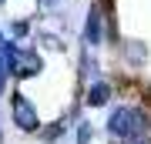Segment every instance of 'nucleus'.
<instances>
[{
	"instance_id": "nucleus-1",
	"label": "nucleus",
	"mask_w": 151,
	"mask_h": 144,
	"mask_svg": "<svg viewBox=\"0 0 151 144\" xmlns=\"http://www.w3.org/2000/svg\"><path fill=\"white\" fill-rule=\"evenodd\" d=\"M151 131V111L145 104H114L104 117V134L111 141H124L131 134H145Z\"/></svg>"
},
{
	"instance_id": "nucleus-2",
	"label": "nucleus",
	"mask_w": 151,
	"mask_h": 144,
	"mask_svg": "<svg viewBox=\"0 0 151 144\" xmlns=\"http://www.w3.org/2000/svg\"><path fill=\"white\" fill-rule=\"evenodd\" d=\"M7 104H10V124L20 134H30V138H34V134L40 131V124H44L37 104H34V97H27L24 91H10V94H7Z\"/></svg>"
},
{
	"instance_id": "nucleus-3",
	"label": "nucleus",
	"mask_w": 151,
	"mask_h": 144,
	"mask_svg": "<svg viewBox=\"0 0 151 144\" xmlns=\"http://www.w3.org/2000/svg\"><path fill=\"white\" fill-rule=\"evenodd\" d=\"M114 97H118V91H114V77H97V80H91V84H81V91H77L81 107H91V111L108 107Z\"/></svg>"
},
{
	"instance_id": "nucleus-4",
	"label": "nucleus",
	"mask_w": 151,
	"mask_h": 144,
	"mask_svg": "<svg viewBox=\"0 0 151 144\" xmlns=\"http://www.w3.org/2000/svg\"><path fill=\"white\" fill-rule=\"evenodd\" d=\"M81 47H87V50H101L104 47V10L94 0L87 4L84 20H81Z\"/></svg>"
},
{
	"instance_id": "nucleus-5",
	"label": "nucleus",
	"mask_w": 151,
	"mask_h": 144,
	"mask_svg": "<svg viewBox=\"0 0 151 144\" xmlns=\"http://www.w3.org/2000/svg\"><path fill=\"white\" fill-rule=\"evenodd\" d=\"M44 70H47V60L44 54L34 47V44H20V60H17V70H14V80H37Z\"/></svg>"
},
{
	"instance_id": "nucleus-6",
	"label": "nucleus",
	"mask_w": 151,
	"mask_h": 144,
	"mask_svg": "<svg viewBox=\"0 0 151 144\" xmlns=\"http://www.w3.org/2000/svg\"><path fill=\"white\" fill-rule=\"evenodd\" d=\"M30 44H34V47H37L40 54H64V50H67L64 27H54V24L34 27V37H30Z\"/></svg>"
},
{
	"instance_id": "nucleus-7",
	"label": "nucleus",
	"mask_w": 151,
	"mask_h": 144,
	"mask_svg": "<svg viewBox=\"0 0 151 144\" xmlns=\"http://www.w3.org/2000/svg\"><path fill=\"white\" fill-rule=\"evenodd\" d=\"M118 57H121V64L128 67V70H141V67L148 64L151 50H148V44L138 40V37H121L118 40Z\"/></svg>"
},
{
	"instance_id": "nucleus-8",
	"label": "nucleus",
	"mask_w": 151,
	"mask_h": 144,
	"mask_svg": "<svg viewBox=\"0 0 151 144\" xmlns=\"http://www.w3.org/2000/svg\"><path fill=\"white\" fill-rule=\"evenodd\" d=\"M97 77H104V64H101V57H97V50L81 47L77 50V80H81V84H91Z\"/></svg>"
},
{
	"instance_id": "nucleus-9",
	"label": "nucleus",
	"mask_w": 151,
	"mask_h": 144,
	"mask_svg": "<svg viewBox=\"0 0 151 144\" xmlns=\"http://www.w3.org/2000/svg\"><path fill=\"white\" fill-rule=\"evenodd\" d=\"M67 131H70V121H67V114H60V117H54V121H44L34 138H37L40 144H60L67 138Z\"/></svg>"
},
{
	"instance_id": "nucleus-10",
	"label": "nucleus",
	"mask_w": 151,
	"mask_h": 144,
	"mask_svg": "<svg viewBox=\"0 0 151 144\" xmlns=\"http://www.w3.org/2000/svg\"><path fill=\"white\" fill-rule=\"evenodd\" d=\"M34 27H37V24H34L30 17H10V20L4 24V30H7V37H10V40L27 44V40L34 37Z\"/></svg>"
},
{
	"instance_id": "nucleus-11",
	"label": "nucleus",
	"mask_w": 151,
	"mask_h": 144,
	"mask_svg": "<svg viewBox=\"0 0 151 144\" xmlns=\"http://www.w3.org/2000/svg\"><path fill=\"white\" fill-rule=\"evenodd\" d=\"M70 131H74V144H94V138H97L94 121H87V117H77L70 124Z\"/></svg>"
},
{
	"instance_id": "nucleus-12",
	"label": "nucleus",
	"mask_w": 151,
	"mask_h": 144,
	"mask_svg": "<svg viewBox=\"0 0 151 144\" xmlns=\"http://www.w3.org/2000/svg\"><path fill=\"white\" fill-rule=\"evenodd\" d=\"M34 10H37V17L50 20L57 10H64V0H34Z\"/></svg>"
},
{
	"instance_id": "nucleus-13",
	"label": "nucleus",
	"mask_w": 151,
	"mask_h": 144,
	"mask_svg": "<svg viewBox=\"0 0 151 144\" xmlns=\"http://www.w3.org/2000/svg\"><path fill=\"white\" fill-rule=\"evenodd\" d=\"M7 94H10V70H7L4 57H0V97H7Z\"/></svg>"
},
{
	"instance_id": "nucleus-14",
	"label": "nucleus",
	"mask_w": 151,
	"mask_h": 144,
	"mask_svg": "<svg viewBox=\"0 0 151 144\" xmlns=\"http://www.w3.org/2000/svg\"><path fill=\"white\" fill-rule=\"evenodd\" d=\"M121 144H151V131H145V134H131V138H124Z\"/></svg>"
},
{
	"instance_id": "nucleus-15",
	"label": "nucleus",
	"mask_w": 151,
	"mask_h": 144,
	"mask_svg": "<svg viewBox=\"0 0 151 144\" xmlns=\"http://www.w3.org/2000/svg\"><path fill=\"white\" fill-rule=\"evenodd\" d=\"M94 4H97V7H101V10H104V14H108V10H114V0H94Z\"/></svg>"
},
{
	"instance_id": "nucleus-16",
	"label": "nucleus",
	"mask_w": 151,
	"mask_h": 144,
	"mask_svg": "<svg viewBox=\"0 0 151 144\" xmlns=\"http://www.w3.org/2000/svg\"><path fill=\"white\" fill-rule=\"evenodd\" d=\"M7 40H10V37H7V30H4V27H0V50H4V44Z\"/></svg>"
},
{
	"instance_id": "nucleus-17",
	"label": "nucleus",
	"mask_w": 151,
	"mask_h": 144,
	"mask_svg": "<svg viewBox=\"0 0 151 144\" xmlns=\"http://www.w3.org/2000/svg\"><path fill=\"white\" fill-rule=\"evenodd\" d=\"M0 144H7V131H4V121H0Z\"/></svg>"
},
{
	"instance_id": "nucleus-18",
	"label": "nucleus",
	"mask_w": 151,
	"mask_h": 144,
	"mask_svg": "<svg viewBox=\"0 0 151 144\" xmlns=\"http://www.w3.org/2000/svg\"><path fill=\"white\" fill-rule=\"evenodd\" d=\"M7 4H10V0H0V14H4V10H7Z\"/></svg>"
}]
</instances>
